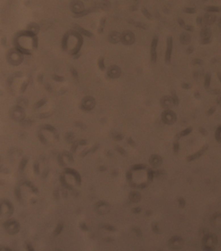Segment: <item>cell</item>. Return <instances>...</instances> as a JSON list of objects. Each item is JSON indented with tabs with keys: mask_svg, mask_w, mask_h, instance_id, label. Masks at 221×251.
I'll use <instances>...</instances> for the list:
<instances>
[{
	"mask_svg": "<svg viewBox=\"0 0 221 251\" xmlns=\"http://www.w3.org/2000/svg\"><path fill=\"white\" fill-rule=\"evenodd\" d=\"M174 49V38L172 36H168L166 39V50L164 55V61L166 64H170Z\"/></svg>",
	"mask_w": 221,
	"mask_h": 251,
	"instance_id": "obj_1",
	"label": "cell"
},
{
	"mask_svg": "<svg viewBox=\"0 0 221 251\" xmlns=\"http://www.w3.org/2000/svg\"><path fill=\"white\" fill-rule=\"evenodd\" d=\"M159 44V37L154 36L150 43V61L152 63H156L157 61V47Z\"/></svg>",
	"mask_w": 221,
	"mask_h": 251,
	"instance_id": "obj_2",
	"label": "cell"
},
{
	"mask_svg": "<svg viewBox=\"0 0 221 251\" xmlns=\"http://www.w3.org/2000/svg\"><path fill=\"white\" fill-rule=\"evenodd\" d=\"M176 120H177V116L171 109H165L162 114V120L166 125H173Z\"/></svg>",
	"mask_w": 221,
	"mask_h": 251,
	"instance_id": "obj_3",
	"label": "cell"
},
{
	"mask_svg": "<svg viewBox=\"0 0 221 251\" xmlns=\"http://www.w3.org/2000/svg\"><path fill=\"white\" fill-rule=\"evenodd\" d=\"M136 41V37L134 33L131 30H124L121 34V42L127 46L132 45Z\"/></svg>",
	"mask_w": 221,
	"mask_h": 251,
	"instance_id": "obj_4",
	"label": "cell"
},
{
	"mask_svg": "<svg viewBox=\"0 0 221 251\" xmlns=\"http://www.w3.org/2000/svg\"><path fill=\"white\" fill-rule=\"evenodd\" d=\"M208 148H209V145L207 144L204 145L201 149H199L197 152H195L193 154H191L188 157H187L186 158V161L188 162V163H190V162H193L194 160H197L198 159H200L201 157H202L205 154V153L208 150Z\"/></svg>",
	"mask_w": 221,
	"mask_h": 251,
	"instance_id": "obj_5",
	"label": "cell"
},
{
	"mask_svg": "<svg viewBox=\"0 0 221 251\" xmlns=\"http://www.w3.org/2000/svg\"><path fill=\"white\" fill-rule=\"evenodd\" d=\"M203 19H204V23L206 26H211L216 23L217 17L214 13L206 12L203 16Z\"/></svg>",
	"mask_w": 221,
	"mask_h": 251,
	"instance_id": "obj_6",
	"label": "cell"
},
{
	"mask_svg": "<svg viewBox=\"0 0 221 251\" xmlns=\"http://www.w3.org/2000/svg\"><path fill=\"white\" fill-rule=\"evenodd\" d=\"M161 102V106L162 108L164 109H170L171 107L174 106V101L171 98L170 95H164L162 97V99L160 100Z\"/></svg>",
	"mask_w": 221,
	"mask_h": 251,
	"instance_id": "obj_7",
	"label": "cell"
},
{
	"mask_svg": "<svg viewBox=\"0 0 221 251\" xmlns=\"http://www.w3.org/2000/svg\"><path fill=\"white\" fill-rule=\"evenodd\" d=\"M179 40L182 45H189L191 44V41H192V36L189 32L184 31V32L181 33V35L179 36Z\"/></svg>",
	"mask_w": 221,
	"mask_h": 251,
	"instance_id": "obj_8",
	"label": "cell"
},
{
	"mask_svg": "<svg viewBox=\"0 0 221 251\" xmlns=\"http://www.w3.org/2000/svg\"><path fill=\"white\" fill-rule=\"evenodd\" d=\"M127 22H128V24L135 26L137 29H141V30H149V25L145 23L139 22V21H135L134 19H128Z\"/></svg>",
	"mask_w": 221,
	"mask_h": 251,
	"instance_id": "obj_9",
	"label": "cell"
},
{
	"mask_svg": "<svg viewBox=\"0 0 221 251\" xmlns=\"http://www.w3.org/2000/svg\"><path fill=\"white\" fill-rule=\"evenodd\" d=\"M210 37H212V30L209 28V26L201 27L200 30V38H210Z\"/></svg>",
	"mask_w": 221,
	"mask_h": 251,
	"instance_id": "obj_10",
	"label": "cell"
},
{
	"mask_svg": "<svg viewBox=\"0 0 221 251\" xmlns=\"http://www.w3.org/2000/svg\"><path fill=\"white\" fill-rule=\"evenodd\" d=\"M109 41L112 44H118L121 42V34L118 31H112L109 35Z\"/></svg>",
	"mask_w": 221,
	"mask_h": 251,
	"instance_id": "obj_11",
	"label": "cell"
},
{
	"mask_svg": "<svg viewBox=\"0 0 221 251\" xmlns=\"http://www.w3.org/2000/svg\"><path fill=\"white\" fill-rule=\"evenodd\" d=\"M71 9L72 11L75 13V14H79L80 12H81L83 11V4L81 2H78V1H74V3H72L71 5Z\"/></svg>",
	"mask_w": 221,
	"mask_h": 251,
	"instance_id": "obj_12",
	"label": "cell"
},
{
	"mask_svg": "<svg viewBox=\"0 0 221 251\" xmlns=\"http://www.w3.org/2000/svg\"><path fill=\"white\" fill-rule=\"evenodd\" d=\"M193 128L192 127H188L183 129L182 131H181L180 133H178L177 134H176L175 139H181V138H183V137H186V136L189 135V134L193 132Z\"/></svg>",
	"mask_w": 221,
	"mask_h": 251,
	"instance_id": "obj_13",
	"label": "cell"
},
{
	"mask_svg": "<svg viewBox=\"0 0 221 251\" xmlns=\"http://www.w3.org/2000/svg\"><path fill=\"white\" fill-rule=\"evenodd\" d=\"M74 26L75 27V29L78 30V32H79L80 34L84 35V36H87V37H90V38L93 37V35L90 31H88V30H85V29L82 28L81 26H80V25H78V24H74Z\"/></svg>",
	"mask_w": 221,
	"mask_h": 251,
	"instance_id": "obj_14",
	"label": "cell"
},
{
	"mask_svg": "<svg viewBox=\"0 0 221 251\" xmlns=\"http://www.w3.org/2000/svg\"><path fill=\"white\" fill-rule=\"evenodd\" d=\"M205 11L209 12V13H219L221 12V6L218 5H208L205 7Z\"/></svg>",
	"mask_w": 221,
	"mask_h": 251,
	"instance_id": "obj_15",
	"label": "cell"
},
{
	"mask_svg": "<svg viewBox=\"0 0 221 251\" xmlns=\"http://www.w3.org/2000/svg\"><path fill=\"white\" fill-rule=\"evenodd\" d=\"M211 81H212V76L210 73L206 74L205 78H204V87L207 91H210V86H211Z\"/></svg>",
	"mask_w": 221,
	"mask_h": 251,
	"instance_id": "obj_16",
	"label": "cell"
},
{
	"mask_svg": "<svg viewBox=\"0 0 221 251\" xmlns=\"http://www.w3.org/2000/svg\"><path fill=\"white\" fill-rule=\"evenodd\" d=\"M170 96H171V98H172V100L174 101V106H178L179 103H180V99H179V97L177 95V93H176V91L174 90V89L171 90L170 91Z\"/></svg>",
	"mask_w": 221,
	"mask_h": 251,
	"instance_id": "obj_17",
	"label": "cell"
},
{
	"mask_svg": "<svg viewBox=\"0 0 221 251\" xmlns=\"http://www.w3.org/2000/svg\"><path fill=\"white\" fill-rule=\"evenodd\" d=\"M142 13H143V17H144L145 18H147L148 20H150V19L153 18V14H152V13L149 11V9L146 8V7H143V8H142Z\"/></svg>",
	"mask_w": 221,
	"mask_h": 251,
	"instance_id": "obj_18",
	"label": "cell"
},
{
	"mask_svg": "<svg viewBox=\"0 0 221 251\" xmlns=\"http://www.w3.org/2000/svg\"><path fill=\"white\" fill-rule=\"evenodd\" d=\"M214 137H215V139L218 143L221 144V125L218 126V127H217L216 131H215V133H214Z\"/></svg>",
	"mask_w": 221,
	"mask_h": 251,
	"instance_id": "obj_19",
	"label": "cell"
},
{
	"mask_svg": "<svg viewBox=\"0 0 221 251\" xmlns=\"http://www.w3.org/2000/svg\"><path fill=\"white\" fill-rule=\"evenodd\" d=\"M196 8L195 7H185L183 9V12L186 13V14H189V15H192V14H195L196 13Z\"/></svg>",
	"mask_w": 221,
	"mask_h": 251,
	"instance_id": "obj_20",
	"label": "cell"
},
{
	"mask_svg": "<svg viewBox=\"0 0 221 251\" xmlns=\"http://www.w3.org/2000/svg\"><path fill=\"white\" fill-rule=\"evenodd\" d=\"M212 37H210V38H200V44H202V45H207V44H210L212 43Z\"/></svg>",
	"mask_w": 221,
	"mask_h": 251,
	"instance_id": "obj_21",
	"label": "cell"
},
{
	"mask_svg": "<svg viewBox=\"0 0 221 251\" xmlns=\"http://www.w3.org/2000/svg\"><path fill=\"white\" fill-rule=\"evenodd\" d=\"M196 24H197L199 26H200L201 28L206 26V25H205V23H204L203 16H198V17H196Z\"/></svg>",
	"mask_w": 221,
	"mask_h": 251,
	"instance_id": "obj_22",
	"label": "cell"
},
{
	"mask_svg": "<svg viewBox=\"0 0 221 251\" xmlns=\"http://www.w3.org/2000/svg\"><path fill=\"white\" fill-rule=\"evenodd\" d=\"M180 143L178 141H175L173 144V152L174 154H178V153L180 152Z\"/></svg>",
	"mask_w": 221,
	"mask_h": 251,
	"instance_id": "obj_23",
	"label": "cell"
},
{
	"mask_svg": "<svg viewBox=\"0 0 221 251\" xmlns=\"http://www.w3.org/2000/svg\"><path fill=\"white\" fill-rule=\"evenodd\" d=\"M192 64L201 66V65H203V64H204V61H203V60L201 59V58H194V59L192 60Z\"/></svg>",
	"mask_w": 221,
	"mask_h": 251,
	"instance_id": "obj_24",
	"label": "cell"
},
{
	"mask_svg": "<svg viewBox=\"0 0 221 251\" xmlns=\"http://www.w3.org/2000/svg\"><path fill=\"white\" fill-rule=\"evenodd\" d=\"M105 17H103V18L100 20V23H99V30H98L99 33H102V32H103V30H104V27H105Z\"/></svg>",
	"mask_w": 221,
	"mask_h": 251,
	"instance_id": "obj_25",
	"label": "cell"
},
{
	"mask_svg": "<svg viewBox=\"0 0 221 251\" xmlns=\"http://www.w3.org/2000/svg\"><path fill=\"white\" fill-rule=\"evenodd\" d=\"M177 24H178V25L181 27V28H184L185 27V25L187 24H186V22L184 21V19L182 18V17H178V19H177Z\"/></svg>",
	"mask_w": 221,
	"mask_h": 251,
	"instance_id": "obj_26",
	"label": "cell"
},
{
	"mask_svg": "<svg viewBox=\"0 0 221 251\" xmlns=\"http://www.w3.org/2000/svg\"><path fill=\"white\" fill-rule=\"evenodd\" d=\"M183 30L185 31H187V32L191 33V32H193L194 31V27L193 25H191V24H186L185 27L183 28Z\"/></svg>",
	"mask_w": 221,
	"mask_h": 251,
	"instance_id": "obj_27",
	"label": "cell"
},
{
	"mask_svg": "<svg viewBox=\"0 0 221 251\" xmlns=\"http://www.w3.org/2000/svg\"><path fill=\"white\" fill-rule=\"evenodd\" d=\"M178 203L180 205V207L182 208H184L186 206V201L183 197H179L178 198Z\"/></svg>",
	"mask_w": 221,
	"mask_h": 251,
	"instance_id": "obj_28",
	"label": "cell"
},
{
	"mask_svg": "<svg viewBox=\"0 0 221 251\" xmlns=\"http://www.w3.org/2000/svg\"><path fill=\"white\" fill-rule=\"evenodd\" d=\"M199 132H200V133H201V134H202V135H203V136H205V137L208 135V133H207V129H206V128H204V127H202L199 128Z\"/></svg>",
	"mask_w": 221,
	"mask_h": 251,
	"instance_id": "obj_29",
	"label": "cell"
},
{
	"mask_svg": "<svg viewBox=\"0 0 221 251\" xmlns=\"http://www.w3.org/2000/svg\"><path fill=\"white\" fill-rule=\"evenodd\" d=\"M182 88L183 89H185V90H188V89H190L192 87H191V85L189 84V83L182 82Z\"/></svg>",
	"mask_w": 221,
	"mask_h": 251,
	"instance_id": "obj_30",
	"label": "cell"
},
{
	"mask_svg": "<svg viewBox=\"0 0 221 251\" xmlns=\"http://www.w3.org/2000/svg\"><path fill=\"white\" fill-rule=\"evenodd\" d=\"M194 52V47L193 46H188L186 50V53L187 55H192Z\"/></svg>",
	"mask_w": 221,
	"mask_h": 251,
	"instance_id": "obj_31",
	"label": "cell"
},
{
	"mask_svg": "<svg viewBox=\"0 0 221 251\" xmlns=\"http://www.w3.org/2000/svg\"><path fill=\"white\" fill-rule=\"evenodd\" d=\"M215 110H216V108L215 107H212L209 110H207V112L206 113V114L208 115V116H210V115H212V114H213L215 113Z\"/></svg>",
	"mask_w": 221,
	"mask_h": 251,
	"instance_id": "obj_32",
	"label": "cell"
},
{
	"mask_svg": "<svg viewBox=\"0 0 221 251\" xmlns=\"http://www.w3.org/2000/svg\"><path fill=\"white\" fill-rule=\"evenodd\" d=\"M32 44H33V47H34V48H36V47H37V45H38V39H37L36 36H33Z\"/></svg>",
	"mask_w": 221,
	"mask_h": 251,
	"instance_id": "obj_33",
	"label": "cell"
},
{
	"mask_svg": "<svg viewBox=\"0 0 221 251\" xmlns=\"http://www.w3.org/2000/svg\"><path fill=\"white\" fill-rule=\"evenodd\" d=\"M137 9H138V7H137V5H131V6H130V11H137Z\"/></svg>",
	"mask_w": 221,
	"mask_h": 251,
	"instance_id": "obj_34",
	"label": "cell"
},
{
	"mask_svg": "<svg viewBox=\"0 0 221 251\" xmlns=\"http://www.w3.org/2000/svg\"><path fill=\"white\" fill-rule=\"evenodd\" d=\"M194 94V96H195V97H196L197 99H199V98H200V97H201V93H199L198 91L194 92V94Z\"/></svg>",
	"mask_w": 221,
	"mask_h": 251,
	"instance_id": "obj_35",
	"label": "cell"
},
{
	"mask_svg": "<svg viewBox=\"0 0 221 251\" xmlns=\"http://www.w3.org/2000/svg\"><path fill=\"white\" fill-rule=\"evenodd\" d=\"M217 75H218V79L219 82L221 83V71H218V74H217Z\"/></svg>",
	"mask_w": 221,
	"mask_h": 251,
	"instance_id": "obj_36",
	"label": "cell"
},
{
	"mask_svg": "<svg viewBox=\"0 0 221 251\" xmlns=\"http://www.w3.org/2000/svg\"><path fill=\"white\" fill-rule=\"evenodd\" d=\"M163 11H164L166 14H169V12H170V10H168V8L165 6V7L163 8Z\"/></svg>",
	"mask_w": 221,
	"mask_h": 251,
	"instance_id": "obj_37",
	"label": "cell"
},
{
	"mask_svg": "<svg viewBox=\"0 0 221 251\" xmlns=\"http://www.w3.org/2000/svg\"><path fill=\"white\" fill-rule=\"evenodd\" d=\"M155 17H157V19H160V18H161V15H160V13H159L158 11L156 12V14H155Z\"/></svg>",
	"mask_w": 221,
	"mask_h": 251,
	"instance_id": "obj_38",
	"label": "cell"
},
{
	"mask_svg": "<svg viewBox=\"0 0 221 251\" xmlns=\"http://www.w3.org/2000/svg\"><path fill=\"white\" fill-rule=\"evenodd\" d=\"M218 27L221 28V17L219 18V21H218Z\"/></svg>",
	"mask_w": 221,
	"mask_h": 251,
	"instance_id": "obj_39",
	"label": "cell"
},
{
	"mask_svg": "<svg viewBox=\"0 0 221 251\" xmlns=\"http://www.w3.org/2000/svg\"><path fill=\"white\" fill-rule=\"evenodd\" d=\"M204 1H207V0H204Z\"/></svg>",
	"mask_w": 221,
	"mask_h": 251,
	"instance_id": "obj_40",
	"label": "cell"
}]
</instances>
